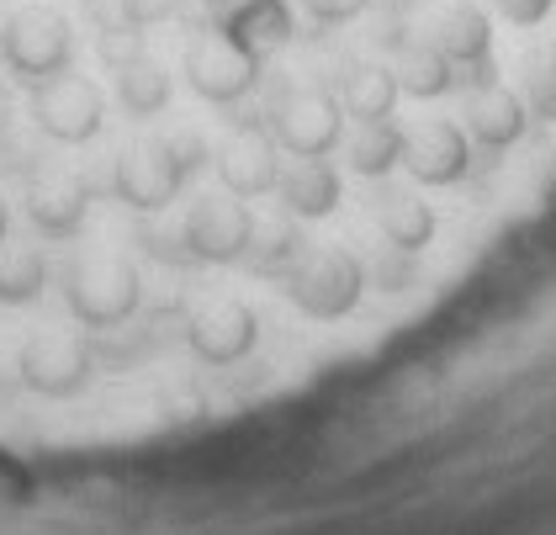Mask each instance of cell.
Instances as JSON below:
<instances>
[{"label":"cell","mask_w":556,"mask_h":535,"mask_svg":"<svg viewBox=\"0 0 556 535\" xmlns=\"http://www.w3.org/2000/svg\"><path fill=\"white\" fill-rule=\"evenodd\" d=\"M64 302L70 313L86 324V329H117L128 324L143 302V282L128 260L117 254H80L70 271H64Z\"/></svg>","instance_id":"3"},{"label":"cell","mask_w":556,"mask_h":535,"mask_svg":"<svg viewBox=\"0 0 556 535\" xmlns=\"http://www.w3.org/2000/svg\"><path fill=\"white\" fill-rule=\"evenodd\" d=\"M462 117H467V138L477 144V149L504 154V149H514V144L525 138L530 107H525L514 90H504V85H482V90H467Z\"/></svg>","instance_id":"14"},{"label":"cell","mask_w":556,"mask_h":535,"mask_svg":"<svg viewBox=\"0 0 556 535\" xmlns=\"http://www.w3.org/2000/svg\"><path fill=\"white\" fill-rule=\"evenodd\" d=\"M117 101H123V112L128 117H160L165 107H170V75H165V64H154L149 53L128 64V70H117Z\"/></svg>","instance_id":"22"},{"label":"cell","mask_w":556,"mask_h":535,"mask_svg":"<svg viewBox=\"0 0 556 535\" xmlns=\"http://www.w3.org/2000/svg\"><path fill=\"white\" fill-rule=\"evenodd\" d=\"M11 117H16V101H11V90H5V80H0V138H5Z\"/></svg>","instance_id":"32"},{"label":"cell","mask_w":556,"mask_h":535,"mask_svg":"<svg viewBox=\"0 0 556 535\" xmlns=\"http://www.w3.org/2000/svg\"><path fill=\"white\" fill-rule=\"evenodd\" d=\"M371 0H302V11L318 22V27H340V22H355Z\"/></svg>","instance_id":"30"},{"label":"cell","mask_w":556,"mask_h":535,"mask_svg":"<svg viewBox=\"0 0 556 535\" xmlns=\"http://www.w3.org/2000/svg\"><path fill=\"white\" fill-rule=\"evenodd\" d=\"M419 282V254L414 249H397L382 245V254L366 265V287H382V291H408Z\"/></svg>","instance_id":"27"},{"label":"cell","mask_w":556,"mask_h":535,"mask_svg":"<svg viewBox=\"0 0 556 535\" xmlns=\"http://www.w3.org/2000/svg\"><path fill=\"white\" fill-rule=\"evenodd\" d=\"M397 75L392 70H377V64H361V70H350L340 80V112L344 117H355V123H382L392 117V107H397Z\"/></svg>","instance_id":"19"},{"label":"cell","mask_w":556,"mask_h":535,"mask_svg":"<svg viewBox=\"0 0 556 535\" xmlns=\"http://www.w3.org/2000/svg\"><path fill=\"white\" fill-rule=\"evenodd\" d=\"M281 144L270 138V127L260 117H233L228 144L217 149V175H223V191L233 197H265L276 191V175H281Z\"/></svg>","instance_id":"10"},{"label":"cell","mask_w":556,"mask_h":535,"mask_svg":"<svg viewBox=\"0 0 556 535\" xmlns=\"http://www.w3.org/2000/svg\"><path fill=\"white\" fill-rule=\"evenodd\" d=\"M434 48L451 59V64H477V59H493V22L477 11V5H451L440 22H434Z\"/></svg>","instance_id":"20"},{"label":"cell","mask_w":556,"mask_h":535,"mask_svg":"<svg viewBox=\"0 0 556 535\" xmlns=\"http://www.w3.org/2000/svg\"><path fill=\"white\" fill-rule=\"evenodd\" d=\"M5 234H11V212H5V202H0V245H5Z\"/></svg>","instance_id":"33"},{"label":"cell","mask_w":556,"mask_h":535,"mask_svg":"<svg viewBox=\"0 0 556 535\" xmlns=\"http://www.w3.org/2000/svg\"><path fill=\"white\" fill-rule=\"evenodd\" d=\"M90 212V181L64 165H38L27 175V217L48 239H75Z\"/></svg>","instance_id":"11"},{"label":"cell","mask_w":556,"mask_h":535,"mask_svg":"<svg viewBox=\"0 0 556 535\" xmlns=\"http://www.w3.org/2000/svg\"><path fill=\"white\" fill-rule=\"evenodd\" d=\"M0 59L11 70V80H22L27 90L48 85L53 75H64L75 64V27L70 16L48 11V5H27L0 27Z\"/></svg>","instance_id":"2"},{"label":"cell","mask_w":556,"mask_h":535,"mask_svg":"<svg viewBox=\"0 0 556 535\" xmlns=\"http://www.w3.org/2000/svg\"><path fill=\"white\" fill-rule=\"evenodd\" d=\"M371 212H377V228H382V239L387 245H397V249H419L434 239V207L419 202L414 191H377L371 197Z\"/></svg>","instance_id":"17"},{"label":"cell","mask_w":556,"mask_h":535,"mask_svg":"<svg viewBox=\"0 0 556 535\" xmlns=\"http://www.w3.org/2000/svg\"><path fill=\"white\" fill-rule=\"evenodd\" d=\"M180 11V0H117V16L132 27H154V22H170Z\"/></svg>","instance_id":"29"},{"label":"cell","mask_w":556,"mask_h":535,"mask_svg":"<svg viewBox=\"0 0 556 535\" xmlns=\"http://www.w3.org/2000/svg\"><path fill=\"white\" fill-rule=\"evenodd\" d=\"M270 138L292 154V160H324L344 138V112L334 96L324 90H287L270 107Z\"/></svg>","instance_id":"9"},{"label":"cell","mask_w":556,"mask_h":535,"mask_svg":"<svg viewBox=\"0 0 556 535\" xmlns=\"http://www.w3.org/2000/svg\"><path fill=\"white\" fill-rule=\"evenodd\" d=\"M392 75H397V90H403V96H419V101H434V96H451V90H456V64L429 38L403 42Z\"/></svg>","instance_id":"18"},{"label":"cell","mask_w":556,"mask_h":535,"mask_svg":"<svg viewBox=\"0 0 556 535\" xmlns=\"http://www.w3.org/2000/svg\"><path fill=\"white\" fill-rule=\"evenodd\" d=\"M96 53H101V64L117 75V70H128V64H138V59L149 53V33L123 22V16H117V22L106 16V22L96 27Z\"/></svg>","instance_id":"25"},{"label":"cell","mask_w":556,"mask_h":535,"mask_svg":"<svg viewBox=\"0 0 556 535\" xmlns=\"http://www.w3.org/2000/svg\"><path fill=\"white\" fill-rule=\"evenodd\" d=\"M281 287L298 302V313L318 319V324H334V319H350L361 308L366 265L350 249H307L298 265L281 276Z\"/></svg>","instance_id":"4"},{"label":"cell","mask_w":556,"mask_h":535,"mask_svg":"<svg viewBox=\"0 0 556 535\" xmlns=\"http://www.w3.org/2000/svg\"><path fill=\"white\" fill-rule=\"evenodd\" d=\"M202 165H207V144L197 133H170V138H154V144H132L112 165V191L132 212H165Z\"/></svg>","instance_id":"1"},{"label":"cell","mask_w":556,"mask_h":535,"mask_svg":"<svg viewBox=\"0 0 556 535\" xmlns=\"http://www.w3.org/2000/svg\"><path fill=\"white\" fill-rule=\"evenodd\" d=\"M180 239H186L197 265H233L255 245V212L233 191H207V197L191 202L186 223H180Z\"/></svg>","instance_id":"6"},{"label":"cell","mask_w":556,"mask_h":535,"mask_svg":"<svg viewBox=\"0 0 556 535\" xmlns=\"http://www.w3.org/2000/svg\"><path fill=\"white\" fill-rule=\"evenodd\" d=\"M33 123L53 144H90L106 123V96L96 90V80L64 70V75H53L48 85L33 90Z\"/></svg>","instance_id":"8"},{"label":"cell","mask_w":556,"mask_h":535,"mask_svg":"<svg viewBox=\"0 0 556 535\" xmlns=\"http://www.w3.org/2000/svg\"><path fill=\"white\" fill-rule=\"evenodd\" d=\"M213 27H223L228 38H239L250 53H260V59H270L276 48L292 42V5H287V0H239Z\"/></svg>","instance_id":"16"},{"label":"cell","mask_w":556,"mask_h":535,"mask_svg":"<svg viewBox=\"0 0 556 535\" xmlns=\"http://www.w3.org/2000/svg\"><path fill=\"white\" fill-rule=\"evenodd\" d=\"M16 376L38 398H75L96 376V345L86 334H59V329L33 334L22 345V356H16Z\"/></svg>","instance_id":"7"},{"label":"cell","mask_w":556,"mask_h":535,"mask_svg":"<svg viewBox=\"0 0 556 535\" xmlns=\"http://www.w3.org/2000/svg\"><path fill=\"white\" fill-rule=\"evenodd\" d=\"M403 170L419 186H456L471 170V138L456 123H419L403 133Z\"/></svg>","instance_id":"12"},{"label":"cell","mask_w":556,"mask_h":535,"mask_svg":"<svg viewBox=\"0 0 556 535\" xmlns=\"http://www.w3.org/2000/svg\"><path fill=\"white\" fill-rule=\"evenodd\" d=\"M43 287H48L43 249H27V245L0 249V302H5V308H27V302H38Z\"/></svg>","instance_id":"23"},{"label":"cell","mask_w":556,"mask_h":535,"mask_svg":"<svg viewBox=\"0 0 556 535\" xmlns=\"http://www.w3.org/2000/svg\"><path fill=\"white\" fill-rule=\"evenodd\" d=\"M255 339H260V319H255V308H244V302H213V308H202V313L186 324L191 356L207 361V366L244 361V356L255 350Z\"/></svg>","instance_id":"13"},{"label":"cell","mask_w":556,"mask_h":535,"mask_svg":"<svg viewBox=\"0 0 556 535\" xmlns=\"http://www.w3.org/2000/svg\"><path fill=\"white\" fill-rule=\"evenodd\" d=\"M525 107H530V117L556 123V42L525 64Z\"/></svg>","instance_id":"26"},{"label":"cell","mask_w":556,"mask_h":535,"mask_svg":"<svg viewBox=\"0 0 556 535\" xmlns=\"http://www.w3.org/2000/svg\"><path fill=\"white\" fill-rule=\"evenodd\" d=\"M302 254H307V239H302L298 223H270L265 234L255 228V245H250V254H244V260L255 265L260 276H287Z\"/></svg>","instance_id":"24"},{"label":"cell","mask_w":556,"mask_h":535,"mask_svg":"<svg viewBox=\"0 0 556 535\" xmlns=\"http://www.w3.org/2000/svg\"><path fill=\"white\" fill-rule=\"evenodd\" d=\"M556 0H498V11L509 16L514 27H541L546 16H552Z\"/></svg>","instance_id":"31"},{"label":"cell","mask_w":556,"mask_h":535,"mask_svg":"<svg viewBox=\"0 0 556 535\" xmlns=\"http://www.w3.org/2000/svg\"><path fill=\"white\" fill-rule=\"evenodd\" d=\"M340 170L324 165V160H298V165H287L276 175V197L281 207L292 212V217H329L334 207H340Z\"/></svg>","instance_id":"15"},{"label":"cell","mask_w":556,"mask_h":535,"mask_svg":"<svg viewBox=\"0 0 556 535\" xmlns=\"http://www.w3.org/2000/svg\"><path fill=\"white\" fill-rule=\"evenodd\" d=\"M138 249L154 254V260H165V265H197L186 239H180V234H165V228H138Z\"/></svg>","instance_id":"28"},{"label":"cell","mask_w":556,"mask_h":535,"mask_svg":"<svg viewBox=\"0 0 556 535\" xmlns=\"http://www.w3.org/2000/svg\"><path fill=\"white\" fill-rule=\"evenodd\" d=\"M260 70H265V59L250 53L239 38H228L213 22L186 42V85H191L202 101H213V107L244 101L260 85Z\"/></svg>","instance_id":"5"},{"label":"cell","mask_w":556,"mask_h":535,"mask_svg":"<svg viewBox=\"0 0 556 535\" xmlns=\"http://www.w3.org/2000/svg\"><path fill=\"white\" fill-rule=\"evenodd\" d=\"M350 170L366 175V181H382L392 175V165H403V127L382 117V123H355L350 133Z\"/></svg>","instance_id":"21"}]
</instances>
